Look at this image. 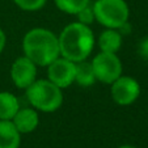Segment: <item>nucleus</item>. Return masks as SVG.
<instances>
[{
	"mask_svg": "<svg viewBox=\"0 0 148 148\" xmlns=\"http://www.w3.org/2000/svg\"><path fill=\"white\" fill-rule=\"evenodd\" d=\"M21 134L12 121L0 119V148H18Z\"/></svg>",
	"mask_w": 148,
	"mask_h": 148,
	"instance_id": "obj_10",
	"label": "nucleus"
},
{
	"mask_svg": "<svg viewBox=\"0 0 148 148\" xmlns=\"http://www.w3.org/2000/svg\"><path fill=\"white\" fill-rule=\"evenodd\" d=\"M119 148H136V147H134V145H127V144H126V145H121Z\"/></svg>",
	"mask_w": 148,
	"mask_h": 148,
	"instance_id": "obj_19",
	"label": "nucleus"
},
{
	"mask_svg": "<svg viewBox=\"0 0 148 148\" xmlns=\"http://www.w3.org/2000/svg\"><path fill=\"white\" fill-rule=\"evenodd\" d=\"M20 109L17 97L11 92H0V119L12 121Z\"/></svg>",
	"mask_w": 148,
	"mask_h": 148,
	"instance_id": "obj_12",
	"label": "nucleus"
},
{
	"mask_svg": "<svg viewBox=\"0 0 148 148\" xmlns=\"http://www.w3.org/2000/svg\"><path fill=\"white\" fill-rule=\"evenodd\" d=\"M76 63L66 58H56L47 66L49 80L58 85L60 89L68 88L75 81Z\"/></svg>",
	"mask_w": 148,
	"mask_h": 148,
	"instance_id": "obj_7",
	"label": "nucleus"
},
{
	"mask_svg": "<svg viewBox=\"0 0 148 148\" xmlns=\"http://www.w3.org/2000/svg\"><path fill=\"white\" fill-rule=\"evenodd\" d=\"M110 93L115 103L121 106H127L138 100L140 95V85L134 77L121 75L112 83Z\"/></svg>",
	"mask_w": 148,
	"mask_h": 148,
	"instance_id": "obj_6",
	"label": "nucleus"
},
{
	"mask_svg": "<svg viewBox=\"0 0 148 148\" xmlns=\"http://www.w3.org/2000/svg\"><path fill=\"white\" fill-rule=\"evenodd\" d=\"M54 1L62 12L68 14H76L83 8L89 5L90 0H54Z\"/></svg>",
	"mask_w": 148,
	"mask_h": 148,
	"instance_id": "obj_14",
	"label": "nucleus"
},
{
	"mask_svg": "<svg viewBox=\"0 0 148 148\" xmlns=\"http://www.w3.org/2000/svg\"><path fill=\"white\" fill-rule=\"evenodd\" d=\"M5 42H7L5 33H4V32H3V29L0 28V54L3 53L4 47H5Z\"/></svg>",
	"mask_w": 148,
	"mask_h": 148,
	"instance_id": "obj_18",
	"label": "nucleus"
},
{
	"mask_svg": "<svg viewBox=\"0 0 148 148\" xmlns=\"http://www.w3.org/2000/svg\"><path fill=\"white\" fill-rule=\"evenodd\" d=\"M122 46V34L117 29H106L98 37V47L105 53H117Z\"/></svg>",
	"mask_w": 148,
	"mask_h": 148,
	"instance_id": "obj_11",
	"label": "nucleus"
},
{
	"mask_svg": "<svg viewBox=\"0 0 148 148\" xmlns=\"http://www.w3.org/2000/svg\"><path fill=\"white\" fill-rule=\"evenodd\" d=\"M93 13L97 23L106 29H119L129 21L130 9L125 0H96Z\"/></svg>",
	"mask_w": 148,
	"mask_h": 148,
	"instance_id": "obj_4",
	"label": "nucleus"
},
{
	"mask_svg": "<svg viewBox=\"0 0 148 148\" xmlns=\"http://www.w3.org/2000/svg\"><path fill=\"white\" fill-rule=\"evenodd\" d=\"M16 5L26 12H34L41 9L47 0H13Z\"/></svg>",
	"mask_w": 148,
	"mask_h": 148,
	"instance_id": "obj_15",
	"label": "nucleus"
},
{
	"mask_svg": "<svg viewBox=\"0 0 148 148\" xmlns=\"http://www.w3.org/2000/svg\"><path fill=\"white\" fill-rule=\"evenodd\" d=\"M26 98L37 110L53 113L63 103L62 89L50 80H36L26 88Z\"/></svg>",
	"mask_w": 148,
	"mask_h": 148,
	"instance_id": "obj_3",
	"label": "nucleus"
},
{
	"mask_svg": "<svg viewBox=\"0 0 148 148\" xmlns=\"http://www.w3.org/2000/svg\"><path fill=\"white\" fill-rule=\"evenodd\" d=\"M58 41L60 55L75 63L85 60L95 47L93 32L88 25L81 23L67 25L62 30Z\"/></svg>",
	"mask_w": 148,
	"mask_h": 148,
	"instance_id": "obj_1",
	"label": "nucleus"
},
{
	"mask_svg": "<svg viewBox=\"0 0 148 148\" xmlns=\"http://www.w3.org/2000/svg\"><path fill=\"white\" fill-rule=\"evenodd\" d=\"M75 81L80 87H90L96 81V76L93 72V68L90 63H87L85 60L76 63L75 71Z\"/></svg>",
	"mask_w": 148,
	"mask_h": 148,
	"instance_id": "obj_13",
	"label": "nucleus"
},
{
	"mask_svg": "<svg viewBox=\"0 0 148 148\" xmlns=\"http://www.w3.org/2000/svg\"><path fill=\"white\" fill-rule=\"evenodd\" d=\"M76 16H77L79 23L84 24V25H89V24H92L96 20L95 13H93V7H89V5L83 8L79 13H76Z\"/></svg>",
	"mask_w": 148,
	"mask_h": 148,
	"instance_id": "obj_16",
	"label": "nucleus"
},
{
	"mask_svg": "<svg viewBox=\"0 0 148 148\" xmlns=\"http://www.w3.org/2000/svg\"><path fill=\"white\" fill-rule=\"evenodd\" d=\"M90 64H92L96 80L103 84H112L122 75V63L114 53L101 51L93 58Z\"/></svg>",
	"mask_w": 148,
	"mask_h": 148,
	"instance_id": "obj_5",
	"label": "nucleus"
},
{
	"mask_svg": "<svg viewBox=\"0 0 148 148\" xmlns=\"http://www.w3.org/2000/svg\"><path fill=\"white\" fill-rule=\"evenodd\" d=\"M12 122L16 126L20 134H29L37 129V126L39 123L38 113L32 108L18 109L16 115L12 118Z\"/></svg>",
	"mask_w": 148,
	"mask_h": 148,
	"instance_id": "obj_9",
	"label": "nucleus"
},
{
	"mask_svg": "<svg viewBox=\"0 0 148 148\" xmlns=\"http://www.w3.org/2000/svg\"><path fill=\"white\" fill-rule=\"evenodd\" d=\"M138 53L142 58L148 59V38H144L140 41L139 47H138Z\"/></svg>",
	"mask_w": 148,
	"mask_h": 148,
	"instance_id": "obj_17",
	"label": "nucleus"
},
{
	"mask_svg": "<svg viewBox=\"0 0 148 148\" xmlns=\"http://www.w3.org/2000/svg\"><path fill=\"white\" fill-rule=\"evenodd\" d=\"M11 77L13 84L20 89H26L36 81L37 64L28 56H20L13 62L11 68Z\"/></svg>",
	"mask_w": 148,
	"mask_h": 148,
	"instance_id": "obj_8",
	"label": "nucleus"
},
{
	"mask_svg": "<svg viewBox=\"0 0 148 148\" xmlns=\"http://www.w3.org/2000/svg\"><path fill=\"white\" fill-rule=\"evenodd\" d=\"M23 50L25 56L42 67H47L60 55L58 37L43 28H34L24 36Z\"/></svg>",
	"mask_w": 148,
	"mask_h": 148,
	"instance_id": "obj_2",
	"label": "nucleus"
}]
</instances>
